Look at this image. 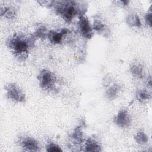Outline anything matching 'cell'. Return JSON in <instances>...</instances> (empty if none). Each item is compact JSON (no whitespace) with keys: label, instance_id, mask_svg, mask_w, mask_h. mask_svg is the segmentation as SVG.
<instances>
[{"label":"cell","instance_id":"cell-1","mask_svg":"<svg viewBox=\"0 0 152 152\" xmlns=\"http://www.w3.org/2000/svg\"><path fill=\"white\" fill-rule=\"evenodd\" d=\"M55 3L54 5L56 14L60 15L66 22L71 21L76 14L84 15L81 10L82 8H80L75 1H57Z\"/></svg>","mask_w":152,"mask_h":152},{"label":"cell","instance_id":"cell-2","mask_svg":"<svg viewBox=\"0 0 152 152\" xmlns=\"http://www.w3.org/2000/svg\"><path fill=\"white\" fill-rule=\"evenodd\" d=\"M33 43V40L26 38L21 34H15L9 39L7 44L15 55L22 58L24 60V58L27 57L29 48L32 46Z\"/></svg>","mask_w":152,"mask_h":152},{"label":"cell","instance_id":"cell-3","mask_svg":"<svg viewBox=\"0 0 152 152\" xmlns=\"http://www.w3.org/2000/svg\"><path fill=\"white\" fill-rule=\"evenodd\" d=\"M37 78L39 85L42 88L50 90L55 88L56 78L52 72L46 69H43L40 72Z\"/></svg>","mask_w":152,"mask_h":152},{"label":"cell","instance_id":"cell-4","mask_svg":"<svg viewBox=\"0 0 152 152\" xmlns=\"http://www.w3.org/2000/svg\"><path fill=\"white\" fill-rule=\"evenodd\" d=\"M7 96L8 99L17 102H24L26 96L20 88L14 83H9L5 86Z\"/></svg>","mask_w":152,"mask_h":152},{"label":"cell","instance_id":"cell-5","mask_svg":"<svg viewBox=\"0 0 152 152\" xmlns=\"http://www.w3.org/2000/svg\"><path fill=\"white\" fill-rule=\"evenodd\" d=\"M78 25L80 34L85 39H91L93 36V27L88 19L84 15L80 16Z\"/></svg>","mask_w":152,"mask_h":152},{"label":"cell","instance_id":"cell-6","mask_svg":"<svg viewBox=\"0 0 152 152\" xmlns=\"http://www.w3.org/2000/svg\"><path fill=\"white\" fill-rule=\"evenodd\" d=\"M19 142L20 145L24 150L37 151L40 150L38 142L33 138L30 137H23L20 139Z\"/></svg>","mask_w":152,"mask_h":152},{"label":"cell","instance_id":"cell-7","mask_svg":"<svg viewBox=\"0 0 152 152\" xmlns=\"http://www.w3.org/2000/svg\"><path fill=\"white\" fill-rule=\"evenodd\" d=\"M114 122L119 127H125L131 122V117L125 109L120 110L114 118Z\"/></svg>","mask_w":152,"mask_h":152},{"label":"cell","instance_id":"cell-8","mask_svg":"<svg viewBox=\"0 0 152 152\" xmlns=\"http://www.w3.org/2000/svg\"><path fill=\"white\" fill-rule=\"evenodd\" d=\"M68 31L69 30L65 28L61 29L59 31L50 30L48 32V38L52 43L58 44L61 42L64 36L68 33Z\"/></svg>","mask_w":152,"mask_h":152},{"label":"cell","instance_id":"cell-9","mask_svg":"<svg viewBox=\"0 0 152 152\" xmlns=\"http://www.w3.org/2000/svg\"><path fill=\"white\" fill-rule=\"evenodd\" d=\"M85 151H100L101 147L100 144L93 138H88L85 142Z\"/></svg>","mask_w":152,"mask_h":152},{"label":"cell","instance_id":"cell-10","mask_svg":"<svg viewBox=\"0 0 152 152\" xmlns=\"http://www.w3.org/2000/svg\"><path fill=\"white\" fill-rule=\"evenodd\" d=\"M126 23L130 27H140L141 24L139 17L136 14H129L126 18Z\"/></svg>","mask_w":152,"mask_h":152},{"label":"cell","instance_id":"cell-11","mask_svg":"<svg viewBox=\"0 0 152 152\" xmlns=\"http://www.w3.org/2000/svg\"><path fill=\"white\" fill-rule=\"evenodd\" d=\"M119 91V86L117 84L113 85L107 89L106 92V96L109 100H113L117 96Z\"/></svg>","mask_w":152,"mask_h":152},{"label":"cell","instance_id":"cell-12","mask_svg":"<svg viewBox=\"0 0 152 152\" xmlns=\"http://www.w3.org/2000/svg\"><path fill=\"white\" fill-rule=\"evenodd\" d=\"M1 15L7 18H13L15 15V10L11 7H1Z\"/></svg>","mask_w":152,"mask_h":152},{"label":"cell","instance_id":"cell-13","mask_svg":"<svg viewBox=\"0 0 152 152\" xmlns=\"http://www.w3.org/2000/svg\"><path fill=\"white\" fill-rule=\"evenodd\" d=\"M48 32L49 31H47L46 28L44 26L39 25L36 28L34 35L36 37L40 39H45L46 37H48Z\"/></svg>","mask_w":152,"mask_h":152},{"label":"cell","instance_id":"cell-14","mask_svg":"<svg viewBox=\"0 0 152 152\" xmlns=\"http://www.w3.org/2000/svg\"><path fill=\"white\" fill-rule=\"evenodd\" d=\"M132 74L137 78H141L142 76V66L140 64H134L130 68Z\"/></svg>","mask_w":152,"mask_h":152},{"label":"cell","instance_id":"cell-15","mask_svg":"<svg viewBox=\"0 0 152 152\" xmlns=\"http://www.w3.org/2000/svg\"><path fill=\"white\" fill-rule=\"evenodd\" d=\"M134 138L135 141L139 144H145L148 141V137L147 136V135L143 131H141L137 132Z\"/></svg>","mask_w":152,"mask_h":152},{"label":"cell","instance_id":"cell-16","mask_svg":"<svg viewBox=\"0 0 152 152\" xmlns=\"http://www.w3.org/2000/svg\"><path fill=\"white\" fill-rule=\"evenodd\" d=\"M136 97L139 101L143 102L148 100L150 98V94L146 90H138L137 91Z\"/></svg>","mask_w":152,"mask_h":152},{"label":"cell","instance_id":"cell-17","mask_svg":"<svg viewBox=\"0 0 152 152\" xmlns=\"http://www.w3.org/2000/svg\"><path fill=\"white\" fill-rule=\"evenodd\" d=\"M72 137L78 143H80L82 142L83 135L80 128H75V129L74 130V131L72 134Z\"/></svg>","mask_w":152,"mask_h":152},{"label":"cell","instance_id":"cell-18","mask_svg":"<svg viewBox=\"0 0 152 152\" xmlns=\"http://www.w3.org/2000/svg\"><path fill=\"white\" fill-rule=\"evenodd\" d=\"M104 24L99 20H96L94 21V24L93 26V29L99 31L101 32L104 30Z\"/></svg>","mask_w":152,"mask_h":152},{"label":"cell","instance_id":"cell-19","mask_svg":"<svg viewBox=\"0 0 152 152\" xmlns=\"http://www.w3.org/2000/svg\"><path fill=\"white\" fill-rule=\"evenodd\" d=\"M46 151L52 152V151H55V152H61L62 151V149L59 147V145L57 144L53 143V142H50L46 146Z\"/></svg>","mask_w":152,"mask_h":152},{"label":"cell","instance_id":"cell-20","mask_svg":"<svg viewBox=\"0 0 152 152\" xmlns=\"http://www.w3.org/2000/svg\"><path fill=\"white\" fill-rule=\"evenodd\" d=\"M151 18H152V13L151 11L147 12L145 16V20L146 23L150 26H151Z\"/></svg>","mask_w":152,"mask_h":152}]
</instances>
